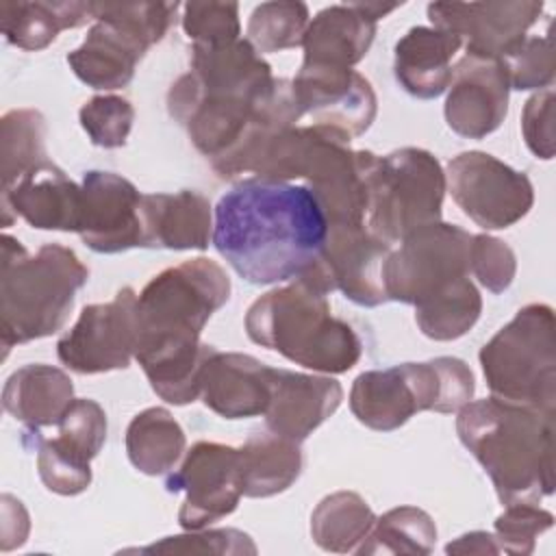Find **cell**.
Segmentation results:
<instances>
[{
  "instance_id": "obj_1",
  "label": "cell",
  "mask_w": 556,
  "mask_h": 556,
  "mask_svg": "<svg viewBox=\"0 0 556 556\" xmlns=\"http://www.w3.org/2000/svg\"><path fill=\"white\" fill-rule=\"evenodd\" d=\"M326 232V215L306 185L243 178L215 206L213 245L250 285L300 278Z\"/></svg>"
},
{
  "instance_id": "obj_2",
  "label": "cell",
  "mask_w": 556,
  "mask_h": 556,
  "mask_svg": "<svg viewBox=\"0 0 556 556\" xmlns=\"http://www.w3.org/2000/svg\"><path fill=\"white\" fill-rule=\"evenodd\" d=\"M228 300L230 278L206 256L163 269L137 295L135 358L167 404L185 406L200 397V369L213 350L200 334Z\"/></svg>"
},
{
  "instance_id": "obj_3",
  "label": "cell",
  "mask_w": 556,
  "mask_h": 556,
  "mask_svg": "<svg viewBox=\"0 0 556 556\" xmlns=\"http://www.w3.org/2000/svg\"><path fill=\"white\" fill-rule=\"evenodd\" d=\"M460 443L491 478L500 502H532L554 493V415L484 397L456 410Z\"/></svg>"
},
{
  "instance_id": "obj_4",
  "label": "cell",
  "mask_w": 556,
  "mask_h": 556,
  "mask_svg": "<svg viewBox=\"0 0 556 556\" xmlns=\"http://www.w3.org/2000/svg\"><path fill=\"white\" fill-rule=\"evenodd\" d=\"M352 137L324 124L289 126L276 132L252 163V178L306 180L328 224H365L369 174L378 154L352 150Z\"/></svg>"
},
{
  "instance_id": "obj_5",
  "label": "cell",
  "mask_w": 556,
  "mask_h": 556,
  "mask_svg": "<svg viewBox=\"0 0 556 556\" xmlns=\"http://www.w3.org/2000/svg\"><path fill=\"white\" fill-rule=\"evenodd\" d=\"M245 332L252 343L319 374H345L363 354L358 334L332 315L328 295L302 278L254 300Z\"/></svg>"
},
{
  "instance_id": "obj_6",
  "label": "cell",
  "mask_w": 556,
  "mask_h": 556,
  "mask_svg": "<svg viewBox=\"0 0 556 556\" xmlns=\"http://www.w3.org/2000/svg\"><path fill=\"white\" fill-rule=\"evenodd\" d=\"M89 269L72 248L46 243L35 254L2 235L0 337L4 356L13 345L50 337L67 321Z\"/></svg>"
},
{
  "instance_id": "obj_7",
  "label": "cell",
  "mask_w": 556,
  "mask_h": 556,
  "mask_svg": "<svg viewBox=\"0 0 556 556\" xmlns=\"http://www.w3.org/2000/svg\"><path fill=\"white\" fill-rule=\"evenodd\" d=\"M473 391V371L465 361L437 356L363 371L350 389V410L363 426L391 432L421 410L456 413L471 402Z\"/></svg>"
},
{
  "instance_id": "obj_8",
  "label": "cell",
  "mask_w": 556,
  "mask_h": 556,
  "mask_svg": "<svg viewBox=\"0 0 556 556\" xmlns=\"http://www.w3.org/2000/svg\"><path fill=\"white\" fill-rule=\"evenodd\" d=\"M178 2H91L93 24L85 41L67 54V65L91 89H122L172 28Z\"/></svg>"
},
{
  "instance_id": "obj_9",
  "label": "cell",
  "mask_w": 556,
  "mask_h": 556,
  "mask_svg": "<svg viewBox=\"0 0 556 556\" xmlns=\"http://www.w3.org/2000/svg\"><path fill=\"white\" fill-rule=\"evenodd\" d=\"M554 311L528 304L500 328L480 350V367L495 397L526 404L554 415L556 341Z\"/></svg>"
},
{
  "instance_id": "obj_10",
  "label": "cell",
  "mask_w": 556,
  "mask_h": 556,
  "mask_svg": "<svg viewBox=\"0 0 556 556\" xmlns=\"http://www.w3.org/2000/svg\"><path fill=\"white\" fill-rule=\"evenodd\" d=\"M445 191V172L428 150L400 148L378 156L369 174L365 226L384 243H397L408 232L441 222Z\"/></svg>"
},
{
  "instance_id": "obj_11",
  "label": "cell",
  "mask_w": 556,
  "mask_h": 556,
  "mask_svg": "<svg viewBox=\"0 0 556 556\" xmlns=\"http://www.w3.org/2000/svg\"><path fill=\"white\" fill-rule=\"evenodd\" d=\"M471 237L465 228L445 222L408 232L382 267L387 300L419 308L460 287L471 276Z\"/></svg>"
},
{
  "instance_id": "obj_12",
  "label": "cell",
  "mask_w": 556,
  "mask_h": 556,
  "mask_svg": "<svg viewBox=\"0 0 556 556\" xmlns=\"http://www.w3.org/2000/svg\"><path fill=\"white\" fill-rule=\"evenodd\" d=\"M445 185L458 208L484 230L517 224L534 204L530 178L480 150L456 154L447 163Z\"/></svg>"
},
{
  "instance_id": "obj_13",
  "label": "cell",
  "mask_w": 556,
  "mask_h": 556,
  "mask_svg": "<svg viewBox=\"0 0 556 556\" xmlns=\"http://www.w3.org/2000/svg\"><path fill=\"white\" fill-rule=\"evenodd\" d=\"M22 441L37 452V471L48 491L78 495L91 484V460L106 441V413L89 397H74L54 437L24 430Z\"/></svg>"
},
{
  "instance_id": "obj_14",
  "label": "cell",
  "mask_w": 556,
  "mask_h": 556,
  "mask_svg": "<svg viewBox=\"0 0 556 556\" xmlns=\"http://www.w3.org/2000/svg\"><path fill=\"white\" fill-rule=\"evenodd\" d=\"M391 245L365 224H328L317 261L300 276L326 295L341 291L358 306H380L387 300L382 267Z\"/></svg>"
},
{
  "instance_id": "obj_15",
  "label": "cell",
  "mask_w": 556,
  "mask_h": 556,
  "mask_svg": "<svg viewBox=\"0 0 556 556\" xmlns=\"http://www.w3.org/2000/svg\"><path fill=\"white\" fill-rule=\"evenodd\" d=\"M137 345V293L122 287L111 302L89 304L56 341L59 361L74 374L91 376L126 369Z\"/></svg>"
},
{
  "instance_id": "obj_16",
  "label": "cell",
  "mask_w": 556,
  "mask_h": 556,
  "mask_svg": "<svg viewBox=\"0 0 556 556\" xmlns=\"http://www.w3.org/2000/svg\"><path fill=\"white\" fill-rule=\"evenodd\" d=\"M165 489L185 493L178 510L185 530H202L228 517L243 495L239 450L215 441L193 443L182 465L167 476Z\"/></svg>"
},
{
  "instance_id": "obj_17",
  "label": "cell",
  "mask_w": 556,
  "mask_h": 556,
  "mask_svg": "<svg viewBox=\"0 0 556 556\" xmlns=\"http://www.w3.org/2000/svg\"><path fill=\"white\" fill-rule=\"evenodd\" d=\"M291 87L302 117H313V124L358 137L376 119L378 100L374 87L352 67L302 63Z\"/></svg>"
},
{
  "instance_id": "obj_18",
  "label": "cell",
  "mask_w": 556,
  "mask_h": 556,
  "mask_svg": "<svg viewBox=\"0 0 556 556\" xmlns=\"http://www.w3.org/2000/svg\"><path fill=\"white\" fill-rule=\"evenodd\" d=\"M78 237L98 254L143 248L141 200L137 187L113 172L91 169L83 176Z\"/></svg>"
},
{
  "instance_id": "obj_19",
  "label": "cell",
  "mask_w": 556,
  "mask_h": 556,
  "mask_svg": "<svg viewBox=\"0 0 556 556\" xmlns=\"http://www.w3.org/2000/svg\"><path fill=\"white\" fill-rule=\"evenodd\" d=\"M543 2H432L428 20L465 43V54L502 59L539 20Z\"/></svg>"
},
{
  "instance_id": "obj_20",
  "label": "cell",
  "mask_w": 556,
  "mask_h": 556,
  "mask_svg": "<svg viewBox=\"0 0 556 556\" xmlns=\"http://www.w3.org/2000/svg\"><path fill=\"white\" fill-rule=\"evenodd\" d=\"M508 76L502 59L465 54L452 67L445 98L447 126L467 139H484L508 113Z\"/></svg>"
},
{
  "instance_id": "obj_21",
  "label": "cell",
  "mask_w": 556,
  "mask_h": 556,
  "mask_svg": "<svg viewBox=\"0 0 556 556\" xmlns=\"http://www.w3.org/2000/svg\"><path fill=\"white\" fill-rule=\"evenodd\" d=\"M83 189L52 161H43L2 187V226L22 217L39 230L76 232Z\"/></svg>"
},
{
  "instance_id": "obj_22",
  "label": "cell",
  "mask_w": 556,
  "mask_h": 556,
  "mask_svg": "<svg viewBox=\"0 0 556 556\" xmlns=\"http://www.w3.org/2000/svg\"><path fill=\"white\" fill-rule=\"evenodd\" d=\"M271 369L250 354L213 348L200 369V397L224 419L265 415L271 397Z\"/></svg>"
},
{
  "instance_id": "obj_23",
  "label": "cell",
  "mask_w": 556,
  "mask_h": 556,
  "mask_svg": "<svg viewBox=\"0 0 556 556\" xmlns=\"http://www.w3.org/2000/svg\"><path fill=\"white\" fill-rule=\"evenodd\" d=\"M395 9L397 4L378 2L330 4L321 9L306 26L302 63L354 67L369 52L378 20Z\"/></svg>"
},
{
  "instance_id": "obj_24",
  "label": "cell",
  "mask_w": 556,
  "mask_h": 556,
  "mask_svg": "<svg viewBox=\"0 0 556 556\" xmlns=\"http://www.w3.org/2000/svg\"><path fill=\"white\" fill-rule=\"evenodd\" d=\"M343 400L341 384L330 376L271 369V397L265 410L267 430L302 443Z\"/></svg>"
},
{
  "instance_id": "obj_25",
  "label": "cell",
  "mask_w": 556,
  "mask_h": 556,
  "mask_svg": "<svg viewBox=\"0 0 556 556\" xmlns=\"http://www.w3.org/2000/svg\"><path fill=\"white\" fill-rule=\"evenodd\" d=\"M141 224L143 248L206 250L213 237L211 202L191 189L143 195Z\"/></svg>"
},
{
  "instance_id": "obj_26",
  "label": "cell",
  "mask_w": 556,
  "mask_h": 556,
  "mask_svg": "<svg viewBox=\"0 0 556 556\" xmlns=\"http://www.w3.org/2000/svg\"><path fill=\"white\" fill-rule=\"evenodd\" d=\"M460 46V37L450 30L437 26H413L395 43V80L413 98H439L447 91L452 80V59Z\"/></svg>"
},
{
  "instance_id": "obj_27",
  "label": "cell",
  "mask_w": 556,
  "mask_h": 556,
  "mask_svg": "<svg viewBox=\"0 0 556 556\" xmlns=\"http://www.w3.org/2000/svg\"><path fill=\"white\" fill-rule=\"evenodd\" d=\"M74 402L72 378L52 365L30 363L15 369L2 389L4 410L24 424V430L56 426Z\"/></svg>"
},
{
  "instance_id": "obj_28",
  "label": "cell",
  "mask_w": 556,
  "mask_h": 556,
  "mask_svg": "<svg viewBox=\"0 0 556 556\" xmlns=\"http://www.w3.org/2000/svg\"><path fill=\"white\" fill-rule=\"evenodd\" d=\"M239 465L245 497H271L287 491L302 473V447L298 441L271 430L254 432L239 447Z\"/></svg>"
},
{
  "instance_id": "obj_29",
  "label": "cell",
  "mask_w": 556,
  "mask_h": 556,
  "mask_svg": "<svg viewBox=\"0 0 556 556\" xmlns=\"http://www.w3.org/2000/svg\"><path fill=\"white\" fill-rule=\"evenodd\" d=\"M93 20L91 2H2L0 28L4 39L22 50L48 48L61 30L78 28Z\"/></svg>"
},
{
  "instance_id": "obj_30",
  "label": "cell",
  "mask_w": 556,
  "mask_h": 556,
  "mask_svg": "<svg viewBox=\"0 0 556 556\" xmlns=\"http://www.w3.org/2000/svg\"><path fill=\"white\" fill-rule=\"evenodd\" d=\"M187 439L167 408L150 406L137 413L126 428V454L132 467L146 476H163L176 467Z\"/></svg>"
},
{
  "instance_id": "obj_31",
  "label": "cell",
  "mask_w": 556,
  "mask_h": 556,
  "mask_svg": "<svg viewBox=\"0 0 556 556\" xmlns=\"http://www.w3.org/2000/svg\"><path fill=\"white\" fill-rule=\"evenodd\" d=\"M376 523L369 504L354 491L326 495L311 515V536L324 552L348 554L367 539Z\"/></svg>"
},
{
  "instance_id": "obj_32",
  "label": "cell",
  "mask_w": 556,
  "mask_h": 556,
  "mask_svg": "<svg viewBox=\"0 0 556 556\" xmlns=\"http://www.w3.org/2000/svg\"><path fill=\"white\" fill-rule=\"evenodd\" d=\"M437 526L432 517L417 506H397L376 517L367 539L356 554H417L426 556L434 549Z\"/></svg>"
},
{
  "instance_id": "obj_33",
  "label": "cell",
  "mask_w": 556,
  "mask_h": 556,
  "mask_svg": "<svg viewBox=\"0 0 556 556\" xmlns=\"http://www.w3.org/2000/svg\"><path fill=\"white\" fill-rule=\"evenodd\" d=\"M46 159V117L37 109H13L0 119V174L9 187Z\"/></svg>"
},
{
  "instance_id": "obj_34",
  "label": "cell",
  "mask_w": 556,
  "mask_h": 556,
  "mask_svg": "<svg viewBox=\"0 0 556 556\" xmlns=\"http://www.w3.org/2000/svg\"><path fill=\"white\" fill-rule=\"evenodd\" d=\"M482 313V298L473 280H465L447 295L415 308L419 330L434 341H454L467 334Z\"/></svg>"
},
{
  "instance_id": "obj_35",
  "label": "cell",
  "mask_w": 556,
  "mask_h": 556,
  "mask_svg": "<svg viewBox=\"0 0 556 556\" xmlns=\"http://www.w3.org/2000/svg\"><path fill=\"white\" fill-rule=\"evenodd\" d=\"M306 26L308 7L304 2H263L248 20V41L261 54L298 48L304 41Z\"/></svg>"
},
{
  "instance_id": "obj_36",
  "label": "cell",
  "mask_w": 556,
  "mask_h": 556,
  "mask_svg": "<svg viewBox=\"0 0 556 556\" xmlns=\"http://www.w3.org/2000/svg\"><path fill=\"white\" fill-rule=\"evenodd\" d=\"M510 89H541L554 83V39L549 33L543 37L526 35L504 56Z\"/></svg>"
},
{
  "instance_id": "obj_37",
  "label": "cell",
  "mask_w": 556,
  "mask_h": 556,
  "mask_svg": "<svg viewBox=\"0 0 556 556\" xmlns=\"http://www.w3.org/2000/svg\"><path fill=\"white\" fill-rule=\"evenodd\" d=\"M78 119L93 146L111 150L122 148L126 143L132 130L135 109L126 98L104 93L89 98L80 106Z\"/></svg>"
},
{
  "instance_id": "obj_38",
  "label": "cell",
  "mask_w": 556,
  "mask_h": 556,
  "mask_svg": "<svg viewBox=\"0 0 556 556\" xmlns=\"http://www.w3.org/2000/svg\"><path fill=\"white\" fill-rule=\"evenodd\" d=\"M554 526V515L532 502L506 504L495 519L497 549L510 556H528L534 552L536 539Z\"/></svg>"
},
{
  "instance_id": "obj_39",
  "label": "cell",
  "mask_w": 556,
  "mask_h": 556,
  "mask_svg": "<svg viewBox=\"0 0 556 556\" xmlns=\"http://www.w3.org/2000/svg\"><path fill=\"white\" fill-rule=\"evenodd\" d=\"M182 30L193 46H219L239 39V4L187 2L182 4Z\"/></svg>"
},
{
  "instance_id": "obj_40",
  "label": "cell",
  "mask_w": 556,
  "mask_h": 556,
  "mask_svg": "<svg viewBox=\"0 0 556 556\" xmlns=\"http://www.w3.org/2000/svg\"><path fill=\"white\" fill-rule=\"evenodd\" d=\"M141 554H256L254 541L235 528L219 530H189L187 534L165 536L159 543L146 545L141 549H128Z\"/></svg>"
},
{
  "instance_id": "obj_41",
  "label": "cell",
  "mask_w": 556,
  "mask_h": 556,
  "mask_svg": "<svg viewBox=\"0 0 556 556\" xmlns=\"http://www.w3.org/2000/svg\"><path fill=\"white\" fill-rule=\"evenodd\" d=\"M517 258L510 245L491 235H473L469 245V274L491 293H504L515 278Z\"/></svg>"
},
{
  "instance_id": "obj_42",
  "label": "cell",
  "mask_w": 556,
  "mask_h": 556,
  "mask_svg": "<svg viewBox=\"0 0 556 556\" xmlns=\"http://www.w3.org/2000/svg\"><path fill=\"white\" fill-rule=\"evenodd\" d=\"M521 132L526 146L536 159L554 156V89L547 87L534 93L521 113Z\"/></svg>"
},
{
  "instance_id": "obj_43",
  "label": "cell",
  "mask_w": 556,
  "mask_h": 556,
  "mask_svg": "<svg viewBox=\"0 0 556 556\" xmlns=\"http://www.w3.org/2000/svg\"><path fill=\"white\" fill-rule=\"evenodd\" d=\"M447 554H500L491 532L473 530L445 545Z\"/></svg>"
}]
</instances>
